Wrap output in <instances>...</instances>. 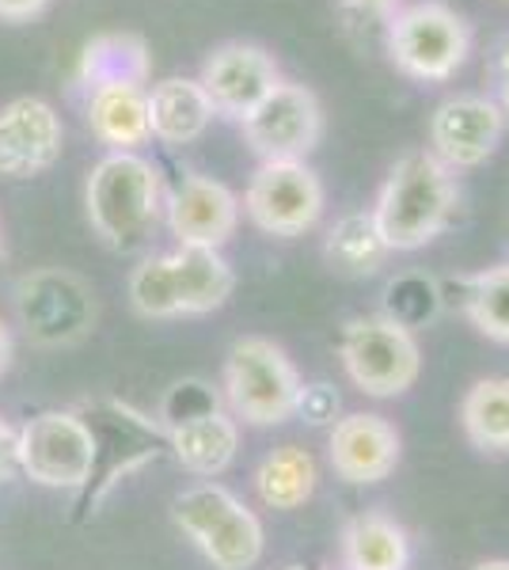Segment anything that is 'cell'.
<instances>
[{
  "instance_id": "1",
  "label": "cell",
  "mask_w": 509,
  "mask_h": 570,
  "mask_svg": "<svg viewBox=\"0 0 509 570\" xmlns=\"http://www.w3.org/2000/svg\"><path fill=\"white\" fill-rule=\"evenodd\" d=\"M457 202L460 190L446 164L430 149H411L392 164L369 214L388 252H419L446 233Z\"/></svg>"
},
{
  "instance_id": "2",
  "label": "cell",
  "mask_w": 509,
  "mask_h": 570,
  "mask_svg": "<svg viewBox=\"0 0 509 570\" xmlns=\"http://www.w3.org/2000/svg\"><path fill=\"white\" fill-rule=\"evenodd\" d=\"M236 274L217 247H175L149 255L129 274V305L145 320L206 316L233 297Z\"/></svg>"
},
{
  "instance_id": "3",
  "label": "cell",
  "mask_w": 509,
  "mask_h": 570,
  "mask_svg": "<svg viewBox=\"0 0 509 570\" xmlns=\"http://www.w3.org/2000/svg\"><path fill=\"white\" fill-rule=\"evenodd\" d=\"M85 206L99 240L126 252V247L141 244L160 217V171L137 153H107L88 171Z\"/></svg>"
},
{
  "instance_id": "4",
  "label": "cell",
  "mask_w": 509,
  "mask_h": 570,
  "mask_svg": "<svg viewBox=\"0 0 509 570\" xmlns=\"http://www.w3.org/2000/svg\"><path fill=\"white\" fill-rule=\"evenodd\" d=\"M80 419L91 430V472L88 483L80 487V513H96V505L107 499V491L123 475L137 472L141 464L160 461L172 449L168 430L156 426L153 419H145L141 411L126 407L118 400H99L88 411H80Z\"/></svg>"
},
{
  "instance_id": "5",
  "label": "cell",
  "mask_w": 509,
  "mask_h": 570,
  "mask_svg": "<svg viewBox=\"0 0 509 570\" xmlns=\"http://www.w3.org/2000/svg\"><path fill=\"white\" fill-rule=\"evenodd\" d=\"M388 58L411 80L438 85L457 77L471 53V31L457 8L441 0H414L388 16Z\"/></svg>"
},
{
  "instance_id": "6",
  "label": "cell",
  "mask_w": 509,
  "mask_h": 570,
  "mask_svg": "<svg viewBox=\"0 0 509 570\" xmlns=\"http://www.w3.org/2000/svg\"><path fill=\"white\" fill-rule=\"evenodd\" d=\"M301 373L290 354L263 335L236 338L225 357V395L236 419L252 426H277L301 407Z\"/></svg>"
},
{
  "instance_id": "7",
  "label": "cell",
  "mask_w": 509,
  "mask_h": 570,
  "mask_svg": "<svg viewBox=\"0 0 509 570\" xmlns=\"http://www.w3.org/2000/svg\"><path fill=\"white\" fill-rule=\"evenodd\" d=\"M172 518L217 570H252L263 559V525L225 487L202 483L183 491Z\"/></svg>"
},
{
  "instance_id": "8",
  "label": "cell",
  "mask_w": 509,
  "mask_h": 570,
  "mask_svg": "<svg viewBox=\"0 0 509 570\" xmlns=\"http://www.w3.org/2000/svg\"><path fill=\"white\" fill-rule=\"evenodd\" d=\"M339 354L350 381L365 395H376V400L403 395L422 373V354L411 327H403L392 316L350 320L346 331H342Z\"/></svg>"
},
{
  "instance_id": "9",
  "label": "cell",
  "mask_w": 509,
  "mask_h": 570,
  "mask_svg": "<svg viewBox=\"0 0 509 570\" xmlns=\"http://www.w3.org/2000/svg\"><path fill=\"white\" fill-rule=\"evenodd\" d=\"M16 312L39 346H72L96 327V289L65 266H42L16 285Z\"/></svg>"
},
{
  "instance_id": "10",
  "label": "cell",
  "mask_w": 509,
  "mask_h": 570,
  "mask_svg": "<svg viewBox=\"0 0 509 570\" xmlns=\"http://www.w3.org/2000/svg\"><path fill=\"white\" fill-rule=\"evenodd\" d=\"M247 217L266 236H304L323 214V183L304 160H263L247 183Z\"/></svg>"
},
{
  "instance_id": "11",
  "label": "cell",
  "mask_w": 509,
  "mask_h": 570,
  "mask_svg": "<svg viewBox=\"0 0 509 570\" xmlns=\"http://www.w3.org/2000/svg\"><path fill=\"white\" fill-rule=\"evenodd\" d=\"M91 430L80 411H42L20 430V472L42 487H80L91 472Z\"/></svg>"
},
{
  "instance_id": "12",
  "label": "cell",
  "mask_w": 509,
  "mask_h": 570,
  "mask_svg": "<svg viewBox=\"0 0 509 570\" xmlns=\"http://www.w3.org/2000/svg\"><path fill=\"white\" fill-rule=\"evenodd\" d=\"M239 126L263 160H304L323 137V107L312 88L282 80Z\"/></svg>"
},
{
  "instance_id": "13",
  "label": "cell",
  "mask_w": 509,
  "mask_h": 570,
  "mask_svg": "<svg viewBox=\"0 0 509 570\" xmlns=\"http://www.w3.org/2000/svg\"><path fill=\"white\" fill-rule=\"evenodd\" d=\"M198 85L206 88L209 104L217 115L244 122L252 110L263 104L271 91L282 85V69H277L274 53L255 42H221L202 61Z\"/></svg>"
},
{
  "instance_id": "14",
  "label": "cell",
  "mask_w": 509,
  "mask_h": 570,
  "mask_svg": "<svg viewBox=\"0 0 509 570\" xmlns=\"http://www.w3.org/2000/svg\"><path fill=\"white\" fill-rule=\"evenodd\" d=\"M506 134V110L487 96H449L430 115V153L449 171L479 168Z\"/></svg>"
},
{
  "instance_id": "15",
  "label": "cell",
  "mask_w": 509,
  "mask_h": 570,
  "mask_svg": "<svg viewBox=\"0 0 509 570\" xmlns=\"http://www.w3.org/2000/svg\"><path fill=\"white\" fill-rule=\"evenodd\" d=\"M61 115L39 96H20L0 107V176L35 179L61 160Z\"/></svg>"
},
{
  "instance_id": "16",
  "label": "cell",
  "mask_w": 509,
  "mask_h": 570,
  "mask_svg": "<svg viewBox=\"0 0 509 570\" xmlns=\"http://www.w3.org/2000/svg\"><path fill=\"white\" fill-rule=\"evenodd\" d=\"M168 225L179 247H225L239 225V198L209 176H183L168 190Z\"/></svg>"
},
{
  "instance_id": "17",
  "label": "cell",
  "mask_w": 509,
  "mask_h": 570,
  "mask_svg": "<svg viewBox=\"0 0 509 570\" xmlns=\"http://www.w3.org/2000/svg\"><path fill=\"white\" fill-rule=\"evenodd\" d=\"M400 430L384 415H365V411L339 419L327 438V456L335 475L358 487L388 480L400 464Z\"/></svg>"
},
{
  "instance_id": "18",
  "label": "cell",
  "mask_w": 509,
  "mask_h": 570,
  "mask_svg": "<svg viewBox=\"0 0 509 570\" xmlns=\"http://www.w3.org/2000/svg\"><path fill=\"white\" fill-rule=\"evenodd\" d=\"M168 441H172V456L187 468L190 475L213 480V475H221L236 461L239 426L228 415H221L217 407H209L190 419L172 422Z\"/></svg>"
},
{
  "instance_id": "19",
  "label": "cell",
  "mask_w": 509,
  "mask_h": 570,
  "mask_svg": "<svg viewBox=\"0 0 509 570\" xmlns=\"http://www.w3.org/2000/svg\"><path fill=\"white\" fill-rule=\"evenodd\" d=\"M88 126L110 153H137L153 137L149 88L104 85L88 91Z\"/></svg>"
},
{
  "instance_id": "20",
  "label": "cell",
  "mask_w": 509,
  "mask_h": 570,
  "mask_svg": "<svg viewBox=\"0 0 509 570\" xmlns=\"http://www.w3.org/2000/svg\"><path fill=\"white\" fill-rule=\"evenodd\" d=\"M213 104L206 88L190 77H164L149 88V126L164 145H190L209 130Z\"/></svg>"
},
{
  "instance_id": "21",
  "label": "cell",
  "mask_w": 509,
  "mask_h": 570,
  "mask_svg": "<svg viewBox=\"0 0 509 570\" xmlns=\"http://www.w3.org/2000/svg\"><path fill=\"white\" fill-rule=\"evenodd\" d=\"M153 77V53L141 35L107 31L96 35L77 61V85L104 88V85H149Z\"/></svg>"
},
{
  "instance_id": "22",
  "label": "cell",
  "mask_w": 509,
  "mask_h": 570,
  "mask_svg": "<svg viewBox=\"0 0 509 570\" xmlns=\"http://www.w3.org/2000/svg\"><path fill=\"white\" fill-rule=\"evenodd\" d=\"M346 570H407V532L384 513H358L342 529Z\"/></svg>"
},
{
  "instance_id": "23",
  "label": "cell",
  "mask_w": 509,
  "mask_h": 570,
  "mask_svg": "<svg viewBox=\"0 0 509 570\" xmlns=\"http://www.w3.org/2000/svg\"><path fill=\"white\" fill-rule=\"evenodd\" d=\"M316 461L309 449L282 445L266 453V461L255 472V491L271 510H301L304 502L316 494Z\"/></svg>"
},
{
  "instance_id": "24",
  "label": "cell",
  "mask_w": 509,
  "mask_h": 570,
  "mask_svg": "<svg viewBox=\"0 0 509 570\" xmlns=\"http://www.w3.org/2000/svg\"><path fill=\"white\" fill-rule=\"evenodd\" d=\"M460 426L483 453H509V376H483L464 392Z\"/></svg>"
},
{
  "instance_id": "25",
  "label": "cell",
  "mask_w": 509,
  "mask_h": 570,
  "mask_svg": "<svg viewBox=\"0 0 509 570\" xmlns=\"http://www.w3.org/2000/svg\"><path fill=\"white\" fill-rule=\"evenodd\" d=\"M323 252H327V259L335 271L354 274V278L376 274L388 255H392L388 252V244L381 240V233H376L373 214H346L342 217L339 225L331 228L327 247H323Z\"/></svg>"
},
{
  "instance_id": "26",
  "label": "cell",
  "mask_w": 509,
  "mask_h": 570,
  "mask_svg": "<svg viewBox=\"0 0 509 570\" xmlns=\"http://www.w3.org/2000/svg\"><path fill=\"white\" fill-rule=\"evenodd\" d=\"M464 316L471 320V327L479 335L495 338V343L509 346V263L506 266H490L464 278Z\"/></svg>"
},
{
  "instance_id": "27",
  "label": "cell",
  "mask_w": 509,
  "mask_h": 570,
  "mask_svg": "<svg viewBox=\"0 0 509 570\" xmlns=\"http://www.w3.org/2000/svg\"><path fill=\"white\" fill-rule=\"evenodd\" d=\"M335 407H339V395L327 389V384H312V389L301 392V407L309 415V422H327L335 419Z\"/></svg>"
},
{
  "instance_id": "28",
  "label": "cell",
  "mask_w": 509,
  "mask_h": 570,
  "mask_svg": "<svg viewBox=\"0 0 509 570\" xmlns=\"http://www.w3.org/2000/svg\"><path fill=\"white\" fill-rule=\"evenodd\" d=\"M20 472V434L0 419V483Z\"/></svg>"
},
{
  "instance_id": "29",
  "label": "cell",
  "mask_w": 509,
  "mask_h": 570,
  "mask_svg": "<svg viewBox=\"0 0 509 570\" xmlns=\"http://www.w3.org/2000/svg\"><path fill=\"white\" fill-rule=\"evenodd\" d=\"M50 0H0V20L4 23H27L42 12Z\"/></svg>"
},
{
  "instance_id": "30",
  "label": "cell",
  "mask_w": 509,
  "mask_h": 570,
  "mask_svg": "<svg viewBox=\"0 0 509 570\" xmlns=\"http://www.w3.org/2000/svg\"><path fill=\"white\" fill-rule=\"evenodd\" d=\"M495 80H498V99L495 104L509 115V39L502 42V50H498V61H495Z\"/></svg>"
},
{
  "instance_id": "31",
  "label": "cell",
  "mask_w": 509,
  "mask_h": 570,
  "mask_svg": "<svg viewBox=\"0 0 509 570\" xmlns=\"http://www.w3.org/2000/svg\"><path fill=\"white\" fill-rule=\"evenodd\" d=\"M342 4L361 16H392L400 8V0H342Z\"/></svg>"
},
{
  "instance_id": "32",
  "label": "cell",
  "mask_w": 509,
  "mask_h": 570,
  "mask_svg": "<svg viewBox=\"0 0 509 570\" xmlns=\"http://www.w3.org/2000/svg\"><path fill=\"white\" fill-rule=\"evenodd\" d=\"M8 365H12V335H8V327L0 324V376L8 373Z\"/></svg>"
},
{
  "instance_id": "33",
  "label": "cell",
  "mask_w": 509,
  "mask_h": 570,
  "mask_svg": "<svg viewBox=\"0 0 509 570\" xmlns=\"http://www.w3.org/2000/svg\"><path fill=\"white\" fill-rule=\"evenodd\" d=\"M471 570H509V559H487V563H479Z\"/></svg>"
},
{
  "instance_id": "34",
  "label": "cell",
  "mask_w": 509,
  "mask_h": 570,
  "mask_svg": "<svg viewBox=\"0 0 509 570\" xmlns=\"http://www.w3.org/2000/svg\"><path fill=\"white\" fill-rule=\"evenodd\" d=\"M285 570H309V567H285Z\"/></svg>"
},
{
  "instance_id": "35",
  "label": "cell",
  "mask_w": 509,
  "mask_h": 570,
  "mask_svg": "<svg viewBox=\"0 0 509 570\" xmlns=\"http://www.w3.org/2000/svg\"><path fill=\"white\" fill-rule=\"evenodd\" d=\"M0 252H4V244H0Z\"/></svg>"
},
{
  "instance_id": "36",
  "label": "cell",
  "mask_w": 509,
  "mask_h": 570,
  "mask_svg": "<svg viewBox=\"0 0 509 570\" xmlns=\"http://www.w3.org/2000/svg\"><path fill=\"white\" fill-rule=\"evenodd\" d=\"M502 4H509V0H502Z\"/></svg>"
}]
</instances>
